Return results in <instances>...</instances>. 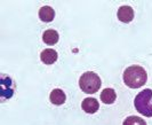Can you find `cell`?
I'll list each match as a JSON object with an SVG mask.
<instances>
[{
  "mask_svg": "<svg viewBox=\"0 0 152 125\" xmlns=\"http://www.w3.org/2000/svg\"><path fill=\"white\" fill-rule=\"evenodd\" d=\"M115 99H117V93H115V91L113 88H105L101 93V100L105 104L113 103L115 101Z\"/></svg>",
  "mask_w": 152,
  "mask_h": 125,
  "instance_id": "8fae6325",
  "label": "cell"
},
{
  "mask_svg": "<svg viewBox=\"0 0 152 125\" xmlns=\"http://www.w3.org/2000/svg\"><path fill=\"white\" fill-rule=\"evenodd\" d=\"M118 18L119 21H121L122 23H129L130 21H133L134 18V10L130 6L124 5L118 9Z\"/></svg>",
  "mask_w": 152,
  "mask_h": 125,
  "instance_id": "277c9868",
  "label": "cell"
},
{
  "mask_svg": "<svg viewBox=\"0 0 152 125\" xmlns=\"http://www.w3.org/2000/svg\"><path fill=\"white\" fill-rule=\"evenodd\" d=\"M152 90L146 88L141 91L134 100L135 109L146 117H152Z\"/></svg>",
  "mask_w": 152,
  "mask_h": 125,
  "instance_id": "7a4b0ae2",
  "label": "cell"
},
{
  "mask_svg": "<svg viewBox=\"0 0 152 125\" xmlns=\"http://www.w3.org/2000/svg\"><path fill=\"white\" fill-rule=\"evenodd\" d=\"M57 57H58L57 52L52 48H47L45 51H42L40 54V59H41L42 63H45V64H53L57 60Z\"/></svg>",
  "mask_w": 152,
  "mask_h": 125,
  "instance_id": "52a82bcc",
  "label": "cell"
},
{
  "mask_svg": "<svg viewBox=\"0 0 152 125\" xmlns=\"http://www.w3.org/2000/svg\"><path fill=\"white\" fill-rule=\"evenodd\" d=\"M58 38H60L58 32L53 30V29L46 30L44 32V35H42V40H44V43L47 44V45H55L58 41Z\"/></svg>",
  "mask_w": 152,
  "mask_h": 125,
  "instance_id": "30bf717a",
  "label": "cell"
},
{
  "mask_svg": "<svg viewBox=\"0 0 152 125\" xmlns=\"http://www.w3.org/2000/svg\"><path fill=\"white\" fill-rule=\"evenodd\" d=\"M148 75L141 65H130L124 71V83L130 88L142 87L146 83Z\"/></svg>",
  "mask_w": 152,
  "mask_h": 125,
  "instance_id": "6da1fadb",
  "label": "cell"
},
{
  "mask_svg": "<svg viewBox=\"0 0 152 125\" xmlns=\"http://www.w3.org/2000/svg\"><path fill=\"white\" fill-rule=\"evenodd\" d=\"M81 108L87 114H95L99 110V103L95 98H86L81 103Z\"/></svg>",
  "mask_w": 152,
  "mask_h": 125,
  "instance_id": "8992f818",
  "label": "cell"
},
{
  "mask_svg": "<svg viewBox=\"0 0 152 125\" xmlns=\"http://www.w3.org/2000/svg\"><path fill=\"white\" fill-rule=\"evenodd\" d=\"M12 84H13V82H12L10 77H2L1 78V88H0V92H1L2 100L12 98V95L14 93V88L10 87Z\"/></svg>",
  "mask_w": 152,
  "mask_h": 125,
  "instance_id": "5b68a950",
  "label": "cell"
},
{
  "mask_svg": "<svg viewBox=\"0 0 152 125\" xmlns=\"http://www.w3.org/2000/svg\"><path fill=\"white\" fill-rule=\"evenodd\" d=\"M49 100L55 106H61L66 100V95H65V93L62 90L55 88V90L52 91V93L49 95Z\"/></svg>",
  "mask_w": 152,
  "mask_h": 125,
  "instance_id": "ba28073f",
  "label": "cell"
},
{
  "mask_svg": "<svg viewBox=\"0 0 152 125\" xmlns=\"http://www.w3.org/2000/svg\"><path fill=\"white\" fill-rule=\"evenodd\" d=\"M102 80L99 78L97 74L93 71H87L83 74V76L79 79V86L83 90V92L87 94H94L96 93L101 88Z\"/></svg>",
  "mask_w": 152,
  "mask_h": 125,
  "instance_id": "3957f363",
  "label": "cell"
},
{
  "mask_svg": "<svg viewBox=\"0 0 152 125\" xmlns=\"http://www.w3.org/2000/svg\"><path fill=\"white\" fill-rule=\"evenodd\" d=\"M124 125H146L143 118L137 116H129L124 121Z\"/></svg>",
  "mask_w": 152,
  "mask_h": 125,
  "instance_id": "7c38bea8",
  "label": "cell"
},
{
  "mask_svg": "<svg viewBox=\"0 0 152 125\" xmlns=\"http://www.w3.org/2000/svg\"><path fill=\"white\" fill-rule=\"evenodd\" d=\"M55 17V10L50 6H42L39 9V18L42 22H52Z\"/></svg>",
  "mask_w": 152,
  "mask_h": 125,
  "instance_id": "9c48e42d",
  "label": "cell"
}]
</instances>
